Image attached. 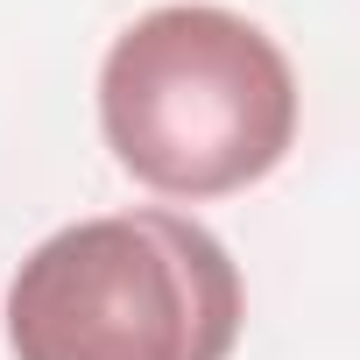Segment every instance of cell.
<instances>
[{
	"instance_id": "2",
	"label": "cell",
	"mask_w": 360,
	"mask_h": 360,
	"mask_svg": "<svg viewBox=\"0 0 360 360\" xmlns=\"http://www.w3.org/2000/svg\"><path fill=\"white\" fill-rule=\"evenodd\" d=\"M0 318L15 360H226L248 290L212 226L134 205L36 240Z\"/></svg>"
},
{
	"instance_id": "1",
	"label": "cell",
	"mask_w": 360,
	"mask_h": 360,
	"mask_svg": "<svg viewBox=\"0 0 360 360\" xmlns=\"http://www.w3.org/2000/svg\"><path fill=\"white\" fill-rule=\"evenodd\" d=\"M99 134L155 198H233L297 148V71L262 22L169 0L113 36L99 64Z\"/></svg>"
}]
</instances>
